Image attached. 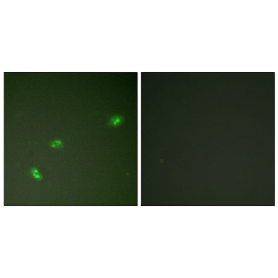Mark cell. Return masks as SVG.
I'll return each instance as SVG.
<instances>
[{
	"label": "cell",
	"instance_id": "obj_1",
	"mask_svg": "<svg viewBox=\"0 0 278 278\" xmlns=\"http://www.w3.org/2000/svg\"><path fill=\"white\" fill-rule=\"evenodd\" d=\"M124 120V118L121 116H114L110 120L109 125L112 126H119L122 124Z\"/></svg>",
	"mask_w": 278,
	"mask_h": 278
},
{
	"label": "cell",
	"instance_id": "obj_2",
	"mask_svg": "<svg viewBox=\"0 0 278 278\" xmlns=\"http://www.w3.org/2000/svg\"><path fill=\"white\" fill-rule=\"evenodd\" d=\"M30 172L33 178L38 181H41L43 178L42 175L36 167H31L30 170Z\"/></svg>",
	"mask_w": 278,
	"mask_h": 278
},
{
	"label": "cell",
	"instance_id": "obj_3",
	"mask_svg": "<svg viewBox=\"0 0 278 278\" xmlns=\"http://www.w3.org/2000/svg\"><path fill=\"white\" fill-rule=\"evenodd\" d=\"M50 147L55 149H61L64 147V143L60 139H54L49 143Z\"/></svg>",
	"mask_w": 278,
	"mask_h": 278
}]
</instances>
